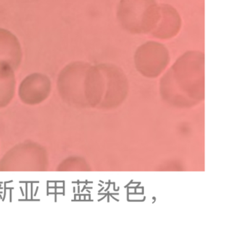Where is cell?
I'll use <instances>...</instances> for the list:
<instances>
[{
  "instance_id": "obj_6",
  "label": "cell",
  "mask_w": 238,
  "mask_h": 250,
  "mask_svg": "<svg viewBox=\"0 0 238 250\" xmlns=\"http://www.w3.org/2000/svg\"><path fill=\"white\" fill-rule=\"evenodd\" d=\"M51 83L44 74L35 73L27 76L19 87L20 100L27 104L35 105L41 103L50 95Z\"/></svg>"
},
{
  "instance_id": "obj_1",
  "label": "cell",
  "mask_w": 238,
  "mask_h": 250,
  "mask_svg": "<svg viewBox=\"0 0 238 250\" xmlns=\"http://www.w3.org/2000/svg\"><path fill=\"white\" fill-rule=\"evenodd\" d=\"M205 87V55L191 50L181 55L163 76L161 90L166 100L187 104L199 100Z\"/></svg>"
},
{
  "instance_id": "obj_2",
  "label": "cell",
  "mask_w": 238,
  "mask_h": 250,
  "mask_svg": "<svg viewBox=\"0 0 238 250\" xmlns=\"http://www.w3.org/2000/svg\"><path fill=\"white\" fill-rule=\"evenodd\" d=\"M119 25L132 35L151 33L160 17L155 0H120L117 10Z\"/></svg>"
},
{
  "instance_id": "obj_3",
  "label": "cell",
  "mask_w": 238,
  "mask_h": 250,
  "mask_svg": "<svg viewBox=\"0 0 238 250\" xmlns=\"http://www.w3.org/2000/svg\"><path fill=\"white\" fill-rule=\"evenodd\" d=\"M91 64L75 62L66 66L58 76V87L63 100L76 105L89 102Z\"/></svg>"
},
{
  "instance_id": "obj_8",
  "label": "cell",
  "mask_w": 238,
  "mask_h": 250,
  "mask_svg": "<svg viewBox=\"0 0 238 250\" xmlns=\"http://www.w3.org/2000/svg\"><path fill=\"white\" fill-rule=\"evenodd\" d=\"M22 58V48L17 37L9 31L0 28V60L6 62L16 70Z\"/></svg>"
},
{
  "instance_id": "obj_7",
  "label": "cell",
  "mask_w": 238,
  "mask_h": 250,
  "mask_svg": "<svg viewBox=\"0 0 238 250\" xmlns=\"http://www.w3.org/2000/svg\"><path fill=\"white\" fill-rule=\"evenodd\" d=\"M160 17L151 35L160 40H169L178 35L182 26V19L178 11L167 4L159 5Z\"/></svg>"
},
{
  "instance_id": "obj_9",
  "label": "cell",
  "mask_w": 238,
  "mask_h": 250,
  "mask_svg": "<svg viewBox=\"0 0 238 250\" xmlns=\"http://www.w3.org/2000/svg\"><path fill=\"white\" fill-rule=\"evenodd\" d=\"M14 71L8 63L0 60V108L9 104L14 97L16 87Z\"/></svg>"
},
{
  "instance_id": "obj_4",
  "label": "cell",
  "mask_w": 238,
  "mask_h": 250,
  "mask_svg": "<svg viewBox=\"0 0 238 250\" xmlns=\"http://www.w3.org/2000/svg\"><path fill=\"white\" fill-rule=\"evenodd\" d=\"M168 48L162 43L148 42L137 48L134 62L137 71L145 77H158L169 64Z\"/></svg>"
},
{
  "instance_id": "obj_5",
  "label": "cell",
  "mask_w": 238,
  "mask_h": 250,
  "mask_svg": "<svg viewBox=\"0 0 238 250\" xmlns=\"http://www.w3.org/2000/svg\"><path fill=\"white\" fill-rule=\"evenodd\" d=\"M103 75V94L106 105H115L124 98L128 90V80L121 68L111 63L99 64Z\"/></svg>"
}]
</instances>
